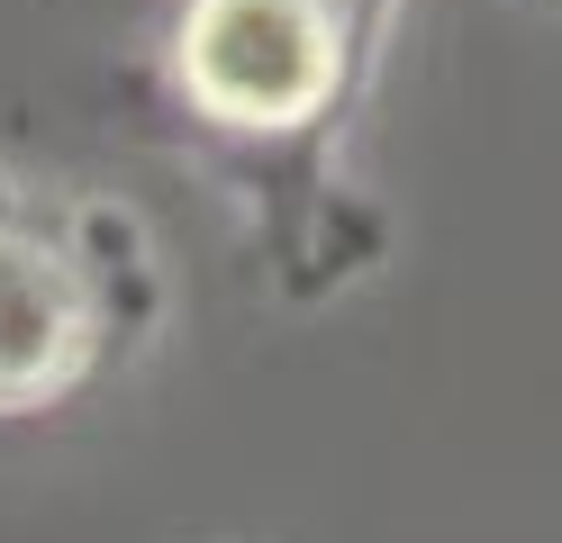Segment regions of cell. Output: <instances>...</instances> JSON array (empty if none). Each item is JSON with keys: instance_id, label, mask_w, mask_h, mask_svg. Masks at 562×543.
<instances>
[{"instance_id": "cell-1", "label": "cell", "mask_w": 562, "mask_h": 543, "mask_svg": "<svg viewBox=\"0 0 562 543\" xmlns=\"http://www.w3.org/2000/svg\"><path fill=\"white\" fill-rule=\"evenodd\" d=\"M391 0H182L172 10V91L236 155H291L336 127L363 91Z\"/></svg>"}, {"instance_id": "cell-2", "label": "cell", "mask_w": 562, "mask_h": 543, "mask_svg": "<svg viewBox=\"0 0 562 543\" xmlns=\"http://www.w3.org/2000/svg\"><path fill=\"white\" fill-rule=\"evenodd\" d=\"M119 344L110 272L37 217H0V417L64 408Z\"/></svg>"}]
</instances>
